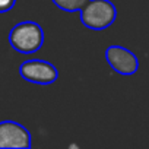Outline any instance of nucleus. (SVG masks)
<instances>
[{
    "mask_svg": "<svg viewBox=\"0 0 149 149\" xmlns=\"http://www.w3.org/2000/svg\"><path fill=\"white\" fill-rule=\"evenodd\" d=\"M105 60L116 73L123 76H132L139 69V60L134 53L121 45H110L105 50Z\"/></svg>",
    "mask_w": 149,
    "mask_h": 149,
    "instance_id": "20e7f679",
    "label": "nucleus"
},
{
    "mask_svg": "<svg viewBox=\"0 0 149 149\" xmlns=\"http://www.w3.org/2000/svg\"><path fill=\"white\" fill-rule=\"evenodd\" d=\"M16 0H0V13H6L13 9Z\"/></svg>",
    "mask_w": 149,
    "mask_h": 149,
    "instance_id": "0eeeda50",
    "label": "nucleus"
},
{
    "mask_svg": "<svg viewBox=\"0 0 149 149\" xmlns=\"http://www.w3.org/2000/svg\"><path fill=\"white\" fill-rule=\"evenodd\" d=\"M117 9L110 0H88L81 9V21L88 29L102 31L114 24Z\"/></svg>",
    "mask_w": 149,
    "mask_h": 149,
    "instance_id": "f03ea898",
    "label": "nucleus"
},
{
    "mask_svg": "<svg viewBox=\"0 0 149 149\" xmlns=\"http://www.w3.org/2000/svg\"><path fill=\"white\" fill-rule=\"evenodd\" d=\"M51 2L64 12H81L88 0H51Z\"/></svg>",
    "mask_w": 149,
    "mask_h": 149,
    "instance_id": "423d86ee",
    "label": "nucleus"
},
{
    "mask_svg": "<svg viewBox=\"0 0 149 149\" xmlns=\"http://www.w3.org/2000/svg\"><path fill=\"white\" fill-rule=\"evenodd\" d=\"M12 48L22 54H32L44 44V31L37 22H19L9 32Z\"/></svg>",
    "mask_w": 149,
    "mask_h": 149,
    "instance_id": "f257e3e1",
    "label": "nucleus"
},
{
    "mask_svg": "<svg viewBox=\"0 0 149 149\" xmlns=\"http://www.w3.org/2000/svg\"><path fill=\"white\" fill-rule=\"evenodd\" d=\"M0 148H31V133L13 120L0 121Z\"/></svg>",
    "mask_w": 149,
    "mask_h": 149,
    "instance_id": "39448f33",
    "label": "nucleus"
},
{
    "mask_svg": "<svg viewBox=\"0 0 149 149\" xmlns=\"http://www.w3.org/2000/svg\"><path fill=\"white\" fill-rule=\"evenodd\" d=\"M19 74L31 84L50 85L58 79V72L56 66L47 60H26L19 66Z\"/></svg>",
    "mask_w": 149,
    "mask_h": 149,
    "instance_id": "7ed1b4c3",
    "label": "nucleus"
}]
</instances>
